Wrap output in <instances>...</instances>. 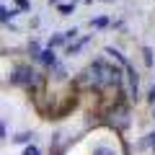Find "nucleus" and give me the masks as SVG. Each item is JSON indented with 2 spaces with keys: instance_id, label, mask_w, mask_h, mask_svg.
<instances>
[{
  "instance_id": "f257e3e1",
  "label": "nucleus",
  "mask_w": 155,
  "mask_h": 155,
  "mask_svg": "<svg viewBox=\"0 0 155 155\" xmlns=\"http://www.w3.org/2000/svg\"><path fill=\"white\" fill-rule=\"evenodd\" d=\"M85 83L93 88H104V85H116L119 83V70L109 67L106 62H93L85 70Z\"/></svg>"
},
{
  "instance_id": "f03ea898",
  "label": "nucleus",
  "mask_w": 155,
  "mask_h": 155,
  "mask_svg": "<svg viewBox=\"0 0 155 155\" xmlns=\"http://www.w3.org/2000/svg\"><path fill=\"white\" fill-rule=\"evenodd\" d=\"M13 80H16V83H36L39 78H36V72H34L31 67H18L16 75H13Z\"/></svg>"
},
{
  "instance_id": "7ed1b4c3",
  "label": "nucleus",
  "mask_w": 155,
  "mask_h": 155,
  "mask_svg": "<svg viewBox=\"0 0 155 155\" xmlns=\"http://www.w3.org/2000/svg\"><path fill=\"white\" fill-rule=\"evenodd\" d=\"M127 124V109H116V127Z\"/></svg>"
},
{
  "instance_id": "20e7f679",
  "label": "nucleus",
  "mask_w": 155,
  "mask_h": 155,
  "mask_svg": "<svg viewBox=\"0 0 155 155\" xmlns=\"http://www.w3.org/2000/svg\"><path fill=\"white\" fill-rule=\"evenodd\" d=\"M93 155H114V150H109V147H98Z\"/></svg>"
},
{
  "instance_id": "39448f33",
  "label": "nucleus",
  "mask_w": 155,
  "mask_h": 155,
  "mask_svg": "<svg viewBox=\"0 0 155 155\" xmlns=\"http://www.w3.org/2000/svg\"><path fill=\"white\" fill-rule=\"evenodd\" d=\"M11 16H13V13H8L5 8H0V21H8V18H11Z\"/></svg>"
},
{
  "instance_id": "423d86ee",
  "label": "nucleus",
  "mask_w": 155,
  "mask_h": 155,
  "mask_svg": "<svg viewBox=\"0 0 155 155\" xmlns=\"http://www.w3.org/2000/svg\"><path fill=\"white\" fill-rule=\"evenodd\" d=\"M41 60H44L47 65H49V62H54V57H52V52H44V54H41Z\"/></svg>"
},
{
  "instance_id": "0eeeda50",
  "label": "nucleus",
  "mask_w": 155,
  "mask_h": 155,
  "mask_svg": "<svg viewBox=\"0 0 155 155\" xmlns=\"http://www.w3.org/2000/svg\"><path fill=\"white\" fill-rule=\"evenodd\" d=\"M23 155H39V150L36 147H26V150H23Z\"/></svg>"
}]
</instances>
